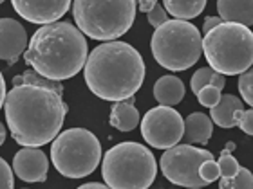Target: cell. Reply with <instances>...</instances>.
Here are the masks:
<instances>
[{
  "instance_id": "cell-1",
  "label": "cell",
  "mask_w": 253,
  "mask_h": 189,
  "mask_svg": "<svg viewBox=\"0 0 253 189\" xmlns=\"http://www.w3.org/2000/svg\"><path fill=\"white\" fill-rule=\"evenodd\" d=\"M11 137L20 146L42 148L60 133L67 105L56 90L35 83L13 85L4 101Z\"/></svg>"
},
{
  "instance_id": "cell-2",
  "label": "cell",
  "mask_w": 253,
  "mask_h": 189,
  "mask_svg": "<svg viewBox=\"0 0 253 189\" xmlns=\"http://www.w3.org/2000/svg\"><path fill=\"white\" fill-rule=\"evenodd\" d=\"M85 83L100 99L122 101L141 89L145 62L130 43L111 40L92 49L84 67Z\"/></svg>"
},
{
  "instance_id": "cell-3",
  "label": "cell",
  "mask_w": 253,
  "mask_h": 189,
  "mask_svg": "<svg viewBox=\"0 0 253 189\" xmlns=\"http://www.w3.org/2000/svg\"><path fill=\"white\" fill-rule=\"evenodd\" d=\"M89 47L85 34L69 22L43 24L29 40L24 60L45 78L63 81L85 67Z\"/></svg>"
},
{
  "instance_id": "cell-4",
  "label": "cell",
  "mask_w": 253,
  "mask_h": 189,
  "mask_svg": "<svg viewBox=\"0 0 253 189\" xmlns=\"http://www.w3.org/2000/svg\"><path fill=\"white\" fill-rule=\"evenodd\" d=\"M203 53L213 70L239 76L253 63V32L248 26L222 20L205 34Z\"/></svg>"
},
{
  "instance_id": "cell-5",
  "label": "cell",
  "mask_w": 253,
  "mask_h": 189,
  "mask_svg": "<svg viewBox=\"0 0 253 189\" xmlns=\"http://www.w3.org/2000/svg\"><path fill=\"white\" fill-rule=\"evenodd\" d=\"M158 164L154 153L139 142H120L103 157L101 177L112 189H147L154 184Z\"/></svg>"
},
{
  "instance_id": "cell-6",
  "label": "cell",
  "mask_w": 253,
  "mask_h": 189,
  "mask_svg": "<svg viewBox=\"0 0 253 189\" xmlns=\"http://www.w3.org/2000/svg\"><path fill=\"white\" fill-rule=\"evenodd\" d=\"M136 0H74V22L85 36L111 42L123 36L134 24Z\"/></svg>"
},
{
  "instance_id": "cell-7",
  "label": "cell",
  "mask_w": 253,
  "mask_h": 189,
  "mask_svg": "<svg viewBox=\"0 0 253 189\" xmlns=\"http://www.w3.org/2000/svg\"><path fill=\"white\" fill-rule=\"evenodd\" d=\"M154 60L161 67L172 72H179L194 67L203 54V36L199 29L188 20H167L156 31L150 40Z\"/></svg>"
},
{
  "instance_id": "cell-8",
  "label": "cell",
  "mask_w": 253,
  "mask_h": 189,
  "mask_svg": "<svg viewBox=\"0 0 253 189\" xmlns=\"http://www.w3.org/2000/svg\"><path fill=\"white\" fill-rule=\"evenodd\" d=\"M51 160L65 179H85L96 171L101 160V144L92 131L69 128L53 139Z\"/></svg>"
},
{
  "instance_id": "cell-9",
  "label": "cell",
  "mask_w": 253,
  "mask_h": 189,
  "mask_svg": "<svg viewBox=\"0 0 253 189\" xmlns=\"http://www.w3.org/2000/svg\"><path fill=\"white\" fill-rule=\"evenodd\" d=\"M206 158H213V155L208 150L195 148L194 144H188V142L185 144L177 142L175 146L169 148L163 153L159 166L169 182L181 186V188L199 189L208 186L199 175V166Z\"/></svg>"
},
{
  "instance_id": "cell-10",
  "label": "cell",
  "mask_w": 253,
  "mask_h": 189,
  "mask_svg": "<svg viewBox=\"0 0 253 189\" xmlns=\"http://www.w3.org/2000/svg\"><path fill=\"white\" fill-rule=\"evenodd\" d=\"M185 119L172 106L161 105L148 110L141 119V135L156 150H169L183 139Z\"/></svg>"
},
{
  "instance_id": "cell-11",
  "label": "cell",
  "mask_w": 253,
  "mask_h": 189,
  "mask_svg": "<svg viewBox=\"0 0 253 189\" xmlns=\"http://www.w3.org/2000/svg\"><path fill=\"white\" fill-rule=\"evenodd\" d=\"M73 0H11L13 9L31 24H51L60 20Z\"/></svg>"
},
{
  "instance_id": "cell-12",
  "label": "cell",
  "mask_w": 253,
  "mask_h": 189,
  "mask_svg": "<svg viewBox=\"0 0 253 189\" xmlns=\"http://www.w3.org/2000/svg\"><path fill=\"white\" fill-rule=\"evenodd\" d=\"M13 171L24 182H43L47 179L49 158L38 146H24L13 158Z\"/></svg>"
},
{
  "instance_id": "cell-13",
  "label": "cell",
  "mask_w": 253,
  "mask_h": 189,
  "mask_svg": "<svg viewBox=\"0 0 253 189\" xmlns=\"http://www.w3.org/2000/svg\"><path fill=\"white\" fill-rule=\"evenodd\" d=\"M27 45V32L20 22L13 18H0V60L13 65L26 53Z\"/></svg>"
},
{
  "instance_id": "cell-14",
  "label": "cell",
  "mask_w": 253,
  "mask_h": 189,
  "mask_svg": "<svg viewBox=\"0 0 253 189\" xmlns=\"http://www.w3.org/2000/svg\"><path fill=\"white\" fill-rule=\"evenodd\" d=\"M243 110V101L239 99L237 95L224 94L221 95V101L210 108V117L213 125L221 126V128H235L239 125Z\"/></svg>"
},
{
  "instance_id": "cell-15",
  "label": "cell",
  "mask_w": 253,
  "mask_h": 189,
  "mask_svg": "<svg viewBox=\"0 0 253 189\" xmlns=\"http://www.w3.org/2000/svg\"><path fill=\"white\" fill-rule=\"evenodd\" d=\"M136 97L130 95L126 99L114 101V105L111 108V126H114L120 131H132L139 125V112L134 106Z\"/></svg>"
},
{
  "instance_id": "cell-16",
  "label": "cell",
  "mask_w": 253,
  "mask_h": 189,
  "mask_svg": "<svg viewBox=\"0 0 253 189\" xmlns=\"http://www.w3.org/2000/svg\"><path fill=\"white\" fill-rule=\"evenodd\" d=\"M211 131H213V121L210 116L203 112H194L185 119V142L188 144H201L205 146L210 141Z\"/></svg>"
},
{
  "instance_id": "cell-17",
  "label": "cell",
  "mask_w": 253,
  "mask_h": 189,
  "mask_svg": "<svg viewBox=\"0 0 253 189\" xmlns=\"http://www.w3.org/2000/svg\"><path fill=\"white\" fill-rule=\"evenodd\" d=\"M185 83L177 76H161L154 85V97L159 105L175 106L185 97Z\"/></svg>"
},
{
  "instance_id": "cell-18",
  "label": "cell",
  "mask_w": 253,
  "mask_h": 189,
  "mask_svg": "<svg viewBox=\"0 0 253 189\" xmlns=\"http://www.w3.org/2000/svg\"><path fill=\"white\" fill-rule=\"evenodd\" d=\"M217 11L222 20L253 26V0H217Z\"/></svg>"
},
{
  "instance_id": "cell-19",
  "label": "cell",
  "mask_w": 253,
  "mask_h": 189,
  "mask_svg": "<svg viewBox=\"0 0 253 189\" xmlns=\"http://www.w3.org/2000/svg\"><path fill=\"white\" fill-rule=\"evenodd\" d=\"M163 5L174 18L192 20L205 11L206 0H163Z\"/></svg>"
},
{
  "instance_id": "cell-20",
  "label": "cell",
  "mask_w": 253,
  "mask_h": 189,
  "mask_svg": "<svg viewBox=\"0 0 253 189\" xmlns=\"http://www.w3.org/2000/svg\"><path fill=\"white\" fill-rule=\"evenodd\" d=\"M206 85H215L219 89H224V85H226V78H224V74L217 72L213 70L211 67H203L199 70H195L194 76H192V81H190V87H192V92L197 94L203 87Z\"/></svg>"
},
{
  "instance_id": "cell-21",
  "label": "cell",
  "mask_w": 253,
  "mask_h": 189,
  "mask_svg": "<svg viewBox=\"0 0 253 189\" xmlns=\"http://www.w3.org/2000/svg\"><path fill=\"white\" fill-rule=\"evenodd\" d=\"M221 189H252L253 188V173L248 168H241L232 179H219Z\"/></svg>"
},
{
  "instance_id": "cell-22",
  "label": "cell",
  "mask_w": 253,
  "mask_h": 189,
  "mask_svg": "<svg viewBox=\"0 0 253 189\" xmlns=\"http://www.w3.org/2000/svg\"><path fill=\"white\" fill-rule=\"evenodd\" d=\"M239 92L243 95V101L246 105L253 106V63L252 67L246 68L243 74H239Z\"/></svg>"
},
{
  "instance_id": "cell-23",
  "label": "cell",
  "mask_w": 253,
  "mask_h": 189,
  "mask_svg": "<svg viewBox=\"0 0 253 189\" xmlns=\"http://www.w3.org/2000/svg\"><path fill=\"white\" fill-rule=\"evenodd\" d=\"M221 92L222 90L219 87H215V85H206L195 95H197L201 105L206 106V108H211V106H215L221 101V95H222Z\"/></svg>"
},
{
  "instance_id": "cell-24",
  "label": "cell",
  "mask_w": 253,
  "mask_h": 189,
  "mask_svg": "<svg viewBox=\"0 0 253 189\" xmlns=\"http://www.w3.org/2000/svg\"><path fill=\"white\" fill-rule=\"evenodd\" d=\"M217 164H219V169H221V179H232V177H235V173H237L239 169H241V164H239V160L233 157L232 153L221 155Z\"/></svg>"
},
{
  "instance_id": "cell-25",
  "label": "cell",
  "mask_w": 253,
  "mask_h": 189,
  "mask_svg": "<svg viewBox=\"0 0 253 189\" xmlns=\"http://www.w3.org/2000/svg\"><path fill=\"white\" fill-rule=\"evenodd\" d=\"M199 175H201V179L205 180L208 186L221 179V169H219L217 160H213V158H206L205 162L199 166Z\"/></svg>"
},
{
  "instance_id": "cell-26",
  "label": "cell",
  "mask_w": 253,
  "mask_h": 189,
  "mask_svg": "<svg viewBox=\"0 0 253 189\" xmlns=\"http://www.w3.org/2000/svg\"><path fill=\"white\" fill-rule=\"evenodd\" d=\"M15 188V177L13 169L4 158L0 157V189H13Z\"/></svg>"
},
{
  "instance_id": "cell-27",
  "label": "cell",
  "mask_w": 253,
  "mask_h": 189,
  "mask_svg": "<svg viewBox=\"0 0 253 189\" xmlns=\"http://www.w3.org/2000/svg\"><path fill=\"white\" fill-rule=\"evenodd\" d=\"M147 16H148V24H150L154 29L169 20V13H167V9H165L163 5H159V4L154 5L152 9L147 13Z\"/></svg>"
},
{
  "instance_id": "cell-28",
  "label": "cell",
  "mask_w": 253,
  "mask_h": 189,
  "mask_svg": "<svg viewBox=\"0 0 253 189\" xmlns=\"http://www.w3.org/2000/svg\"><path fill=\"white\" fill-rule=\"evenodd\" d=\"M237 126L244 131V133L253 135V108H250V110H243Z\"/></svg>"
},
{
  "instance_id": "cell-29",
  "label": "cell",
  "mask_w": 253,
  "mask_h": 189,
  "mask_svg": "<svg viewBox=\"0 0 253 189\" xmlns=\"http://www.w3.org/2000/svg\"><path fill=\"white\" fill-rule=\"evenodd\" d=\"M221 22H222L221 16H206V18H205V24H203V32L206 34V32L210 31V29H213L215 26H219Z\"/></svg>"
},
{
  "instance_id": "cell-30",
  "label": "cell",
  "mask_w": 253,
  "mask_h": 189,
  "mask_svg": "<svg viewBox=\"0 0 253 189\" xmlns=\"http://www.w3.org/2000/svg\"><path fill=\"white\" fill-rule=\"evenodd\" d=\"M156 4H158V0H137V9L141 13H148Z\"/></svg>"
},
{
  "instance_id": "cell-31",
  "label": "cell",
  "mask_w": 253,
  "mask_h": 189,
  "mask_svg": "<svg viewBox=\"0 0 253 189\" xmlns=\"http://www.w3.org/2000/svg\"><path fill=\"white\" fill-rule=\"evenodd\" d=\"M5 94H7V90H5V79L0 72V110L4 108V101H5Z\"/></svg>"
},
{
  "instance_id": "cell-32",
  "label": "cell",
  "mask_w": 253,
  "mask_h": 189,
  "mask_svg": "<svg viewBox=\"0 0 253 189\" xmlns=\"http://www.w3.org/2000/svg\"><path fill=\"white\" fill-rule=\"evenodd\" d=\"M103 189V188H107V184L105 182H87V184H84V186H80V189Z\"/></svg>"
},
{
  "instance_id": "cell-33",
  "label": "cell",
  "mask_w": 253,
  "mask_h": 189,
  "mask_svg": "<svg viewBox=\"0 0 253 189\" xmlns=\"http://www.w3.org/2000/svg\"><path fill=\"white\" fill-rule=\"evenodd\" d=\"M233 150H235V142H226V146H224V150L221 152V155H224V153H232Z\"/></svg>"
},
{
  "instance_id": "cell-34",
  "label": "cell",
  "mask_w": 253,
  "mask_h": 189,
  "mask_svg": "<svg viewBox=\"0 0 253 189\" xmlns=\"http://www.w3.org/2000/svg\"><path fill=\"white\" fill-rule=\"evenodd\" d=\"M4 141H5V128H4V125L0 123V146L4 144Z\"/></svg>"
},
{
  "instance_id": "cell-35",
  "label": "cell",
  "mask_w": 253,
  "mask_h": 189,
  "mask_svg": "<svg viewBox=\"0 0 253 189\" xmlns=\"http://www.w3.org/2000/svg\"><path fill=\"white\" fill-rule=\"evenodd\" d=\"M4 2H5V0H0V4H4Z\"/></svg>"
}]
</instances>
